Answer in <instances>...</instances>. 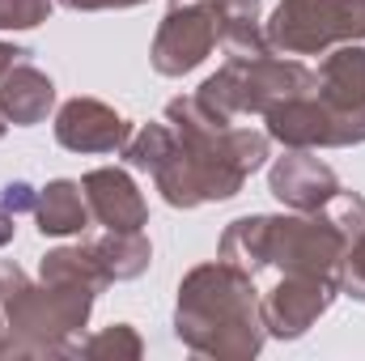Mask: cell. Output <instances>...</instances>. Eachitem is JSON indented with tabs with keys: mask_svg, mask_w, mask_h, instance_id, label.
Here are the masks:
<instances>
[{
	"mask_svg": "<svg viewBox=\"0 0 365 361\" xmlns=\"http://www.w3.org/2000/svg\"><path fill=\"white\" fill-rule=\"evenodd\" d=\"M217 43H221V30H217L212 4L208 0H175L153 34L149 64L162 77H187L191 68H200L212 56Z\"/></svg>",
	"mask_w": 365,
	"mask_h": 361,
	"instance_id": "52a82bcc",
	"label": "cell"
},
{
	"mask_svg": "<svg viewBox=\"0 0 365 361\" xmlns=\"http://www.w3.org/2000/svg\"><path fill=\"white\" fill-rule=\"evenodd\" d=\"M93 289L86 285H38L9 260H0V306L9 323V357H73L90 323Z\"/></svg>",
	"mask_w": 365,
	"mask_h": 361,
	"instance_id": "277c9868",
	"label": "cell"
},
{
	"mask_svg": "<svg viewBox=\"0 0 365 361\" xmlns=\"http://www.w3.org/2000/svg\"><path fill=\"white\" fill-rule=\"evenodd\" d=\"M268 187L289 213H319L340 191V179L314 149H284L268 166Z\"/></svg>",
	"mask_w": 365,
	"mask_h": 361,
	"instance_id": "8fae6325",
	"label": "cell"
},
{
	"mask_svg": "<svg viewBox=\"0 0 365 361\" xmlns=\"http://www.w3.org/2000/svg\"><path fill=\"white\" fill-rule=\"evenodd\" d=\"M217 13V30H221V47L238 60L251 56H268V34L259 21V0H208Z\"/></svg>",
	"mask_w": 365,
	"mask_h": 361,
	"instance_id": "9a60e30c",
	"label": "cell"
},
{
	"mask_svg": "<svg viewBox=\"0 0 365 361\" xmlns=\"http://www.w3.org/2000/svg\"><path fill=\"white\" fill-rule=\"evenodd\" d=\"M56 106V86L43 68H34L30 60L13 64L4 77H0V115L13 123V128H34L51 115Z\"/></svg>",
	"mask_w": 365,
	"mask_h": 361,
	"instance_id": "4fadbf2b",
	"label": "cell"
},
{
	"mask_svg": "<svg viewBox=\"0 0 365 361\" xmlns=\"http://www.w3.org/2000/svg\"><path fill=\"white\" fill-rule=\"evenodd\" d=\"M13 234H17V217L0 204V247H9V243H13Z\"/></svg>",
	"mask_w": 365,
	"mask_h": 361,
	"instance_id": "d4e9b609",
	"label": "cell"
},
{
	"mask_svg": "<svg viewBox=\"0 0 365 361\" xmlns=\"http://www.w3.org/2000/svg\"><path fill=\"white\" fill-rule=\"evenodd\" d=\"M34 221H38V234H43V238H68V234H81V230L93 221L81 183L77 179H51L47 187H38Z\"/></svg>",
	"mask_w": 365,
	"mask_h": 361,
	"instance_id": "5bb4252c",
	"label": "cell"
},
{
	"mask_svg": "<svg viewBox=\"0 0 365 361\" xmlns=\"http://www.w3.org/2000/svg\"><path fill=\"white\" fill-rule=\"evenodd\" d=\"M38 276H43V280H60V285H86V289H93V293H102V289L110 285V276H106L102 264L93 260L90 243L47 251L43 264H38Z\"/></svg>",
	"mask_w": 365,
	"mask_h": 361,
	"instance_id": "e0dca14e",
	"label": "cell"
},
{
	"mask_svg": "<svg viewBox=\"0 0 365 361\" xmlns=\"http://www.w3.org/2000/svg\"><path fill=\"white\" fill-rule=\"evenodd\" d=\"M336 280L327 276H306V272H284L272 276V285L259 293V310H264V327L276 340H297L306 336L327 306L336 302Z\"/></svg>",
	"mask_w": 365,
	"mask_h": 361,
	"instance_id": "ba28073f",
	"label": "cell"
},
{
	"mask_svg": "<svg viewBox=\"0 0 365 361\" xmlns=\"http://www.w3.org/2000/svg\"><path fill=\"white\" fill-rule=\"evenodd\" d=\"M4 132H9V119H4V115H0V136H4Z\"/></svg>",
	"mask_w": 365,
	"mask_h": 361,
	"instance_id": "4316f807",
	"label": "cell"
},
{
	"mask_svg": "<svg viewBox=\"0 0 365 361\" xmlns=\"http://www.w3.org/2000/svg\"><path fill=\"white\" fill-rule=\"evenodd\" d=\"M21 60H30V51H26V47H13V43L0 39V77H4L13 64H21Z\"/></svg>",
	"mask_w": 365,
	"mask_h": 361,
	"instance_id": "cb8c5ba5",
	"label": "cell"
},
{
	"mask_svg": "<svg viewBox=\"0 0 365 361\" xmlns=\"http://www.w3.org/2000/svg\"><path fill=\"white\" fill-rule=\"evenodd\" d=\"M145 353V345H140V336H136V327L132 323H110V327H102V332H93V336H81L77 340V353L73 357H115V361H136Z\"/></svg>",
	"mask_w": 365,
	"mask_h": 361,
	"instance_id": "d6986e66",
	"label": "cell"
},
{
	"mask_svg": "<svg viewBox=\"0 0 365 361\" xmlns=\"http://www.w3.org/2000/svg\"><path fill=\"white\" fill-rule=\"evenodd\" d=\"M166 123L175 128V149L153 171V183L170 208L234 200L242 183L268 162V132L212 115L195 93L166 102Z\"/></svg>",
	"mask_w": 365,
	"mask_h": 361,
	"instance_id": "6da1fadb",
	"label": "cell"
},
{
	"mask_svg": "<svg viewBox=\"0 0 365 361\" xmlns=\"http://www.w3.org/2000/svg\"><path fill=\"white\" fill-rule=\"evenodd\" d=\"M319 90V73L306 68L302 60H284V56H251L238 60L230 56V64H221L204 86H200V102L221 115V119H242V115H268L272 106L302 98V93Z\"/></svg>",
	"mask_w": 365,
	"mask_h": 361,
	"instance_id": "5b68a950",
	"label": "cell"
},
{
	"mask_svg": "<svg viewBox=\"0 0 365 361\" xmlns=\"http://www.w3.org/2000/svg\"><path fill=\"white\" fill-rule=\"evenodd\" d=\"M175 336L200 357L251 361L268 340L255 276L221 255L212 264L191 268L179 280Z\"/></svg>",
	"mask_w": 365,
	"mask_h": 361,
	"instance_id": "3957f363",
	"label": "cell"
},
{
	"mask_svg": "<svg viewBox=\"0 0 365 361\" xmlns=\"http://www.w3.org/2000/svg\"><path fill=\"white\" fill-rule=\"evenodd\" d=\"M314 73H319V102L336 115L344 149L365 145V47L361 43L336 47Z\"/></svg>",
	"mask_w": 365,
	"mask_h": 361,
	"instance_id": "9c48e42d",
	"label": "cell"
},
{
	"mask_svg": "<svg viewBox=\"0 0 365 361\" xmlns=\"http://www.w3.org/2000/svg\"><path fill=\"white\" fill-rule=\"evenodd\" d=\"M276 56H323L365 39V0H280L264 21Z\"/></svg>",
	"mask_w": 365,
	"mask_h": 361,
	"instance_id": "8992f818",
	"label": "cell"
},
{
	"mask_svg": "<svg viewBox=\"0 0 365 361\" xmlns=\"http://www.w3.org/2000/svg\"><path fill=\"white\" fill-rule=\"evenodd\" d=\"M56 0H0V30H34L51 17Z\"/></svg>",
	"mask_w": 365,
	"mask_h": 361,
	"instance_id": "44dd1931",
	"label": "cell"
},
{
	"mask_svg": "<svg viewBox=\"0 0 365 361\" xmlns=\"http://www.w3.org/2000/svg\"><path fill=\"white\" fill-rule=\"evenodd\" d=\"M336 289L353 302H365V234H357L340 260V272H336Z\"/></svg>",
	"mask_w": 365,
	"mask_h": 361,
	"instance_id": "ffe728a7",
	"label": "cell"
},
{
	"mask_svg": "<svg viewBox=\"0 0 365 361\" xmlns=\"http://www.w3.org/2000/svg\"><path fill=\"white\" fill-rule=\"evenodd\" d=\"M357 234H365V195L340 187L319 213H284V217L255 213V217L230 221L217 255L238 264L255 280L284 276V272L336 280L340 260Z\"/></svg>",
	"mask_w": 365,
	"mask_h": 361,
	"instance_id": "7a4b0ae2",
	"label": "cell"
},
{
	"mask_svg": "<svg viewBox=\"0 0 365 361\" xmlns=\"http://www.w3.org/2000/svg\"><path fill=\"white\" fill-rule=\"evenodd\" d=\"M90 217L102 230H145L149 225V204L140 195L136 179L123 166H98L81 179Z\"/></svg>",
	"mask_w": 365,
	"mask_h": 361,
	"instance_id": "7c38bea8",
	"label": "cell"
},
{
	"mask_svg": "<svg viewBox=\"0 0 365 361\" xmlns=\"http://www.w3.org/2000/svg\"><path fill=\"white\" fill-rule=\"evenodd\" d=\"M34 200H38V187H30L26 179L9 183V187L0 191V204H4L13 217H21V213H34Z\"/></svg>",
	"mask_w": 365,
	"mask_h": 361,
	"instance_id": "7402d4cb",
	"label": "cell"
},
{
	"mask_svg": "<svg viewBox=\"0 0 365 361\" xmlns=\"http://www.w3.org/2000/svg\"><path fill=\"white\" fill-rule=\"evenodd\" d=\"M170 149H175V128L170 123H145V128H136L128 136V145L119 153H123V166L128 171H149L153 175L166 162Z\"/></svg>",
	"mask_w": 365,
	"mask_h": 361,
	"instance_id": "ac0fdd59",
	"label": "cell"
},
{
	"mask_svg": "<svg viewBox=\"0 0 365 361\" xmlns=\"http://www.w3.org/2000/svg\"><path fill=\"white\" fill-rule=\"evenodd\" d=\"M64 9H77V13H98V9H136L145 0H56Z\"/></svg>",
	"mask_w": 365,
	"mask_h": 361,
	"instance_id": "603a6c76",
	"label": "cell"
},
{
	"mask_svg": "<svg viewBox=\"0 0 365 361\" xmlns=\"http://www.w3.org/2000/svg\"><path fill=\"white\" fill-rule=\"evenodd\" d=\"M128 136L132 123L98 98H68L56 111V141L68 153H119Z\"/></svg>",
	"mask_w": 365,
	"mask_h": 361,
	"instance_id": "30bf717a",
	"label": "cell"
},
{
	"mask_svg": "<svg viewBox=\"0 0 365 361\" xmlns=\"http://www.w3.org/2000/svg\"><path fill=\"white\" fill-rule=\"evenodd\" d=\"M90 251L102 264V272L110 276V285L115 280H136L153 260V247H149L145 230H106L102 238L90 243Z\"/></svg>",
	"mask_w": 365,
	"mask_h": 361,
	"instance_id": "2e32d148",
	"label": "cell"
},
{
	"mask_svg": "<svg viewBox=\"0 0 365 361\" xmlns=\"http://www.w3.org/2000/svg\"><path fill=\"white\" fill-rule=\"evenodd\" d=\"M0 357H9V323H4V306H0Z\"/></svg>",
	"mask_w": 365,
	"mask_h": 361,
	"instance_id": "484cf974",
	"label": "cell"
}]
</instances>
